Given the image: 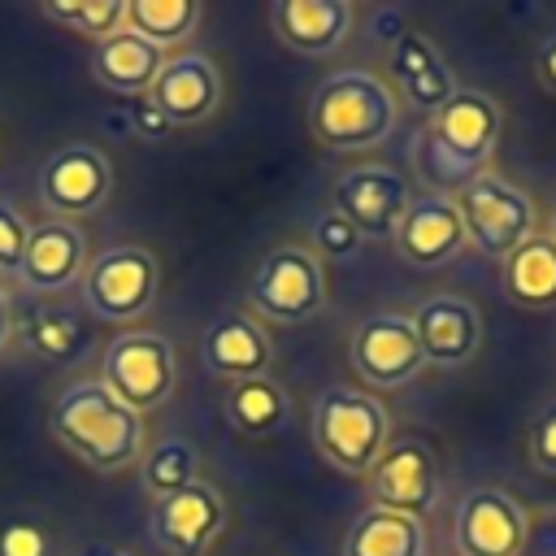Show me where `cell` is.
Wrapping results in <instances>:
<instances>
[{
  "label": "cell",
  "mask_w": 556,
  "mask_h": 556,
  "mask_svg": "<svg viewBox=\"0 0 556 556\" xmlns=\"http://www.w3.org/2000/svg\"><path fill=\"white\" fill-rule=\"evenodd\" d=\"M504 109L495 96L456 87V96L426 117V126L413 139V169L426 182V191L456 195L465 182L491 169V156L500 148Z\"/></svg>",
  "instance_id": "6da1fadb"
},
{
  "label": "cell",
  "mask_w": 556,
  "mask_h": 556,
  "mask_svg": "<svg viewBox=\"0 0 556 556\" xmlns=\"http://www.w3.org/2000/svg\"><path fill=\"white\" fill-rule=\"evenodd\" d=\"M48 426L61 447H70L83 465L100 473H122L148 452L143 417L130 413L100 378H74L70 387H61Z\"/></svg>",
  "instance_id": "7a4b0ae2"
},
{
  "label": "cell",
  "mask_w": 556,
  "mask_h": 556,
  "mask_svg": "<svg viewBox=\"0 0 556 556\" xmlns=\"http://www.w3.org/2000/svg\"><path fill=\"white\" fill-rule=\"evenodd\" d=\"M308 135L330 152H365L400 126V100L374 70H334L321 78L304 109Z\"/></svg>",
  "instance_id": "3957f363"
},
{
  "label": "cell",
  "mask_w": 556,
  "mask_h": 556,
  "mask_svg": "<svg viewBox=\"0 0 556 556\" xmlns=\"http://www.w3.org/2000/svg\"><path fill=\"white\" fill-rule=\"evenodd\" d=\"M308 439L326 465H334L339 473L365 478L374 469V460L387 452L391 413L378 395H369L361 387H326L313 400Z\"/></svg>",
  "instance_id": "277c9868"
},
{
  "label": "cell",
  "mask_w": 556,
  "mask_h": 556,
  "mask_svg": "<svg viewBox=\"0 0 556 556\" xmlns=\"http://www.w3.org/2000/svg\"><path fill=\"white\" fill-rule=\"evenodd\" d=\"M452 200L465 226V243L486 261H508L526 239L539 235V208L530 191H521L513 178L495 169L465 182Z\"/></svg>",
  "instance_id": "5b68a950"
},
{
  "label": "cell",
  "mask_w": 556,
  "mask_h": 556,
  "mask_svg": "<svg viewBox=\"0 0 556 556\" xmlns=\"http://www.w3.org/2000/svg\"><path fill=\"white\" fill-rule=\"evenodd\" d=\"M326 308V261L308 243H278L261 256L248 282V313L300 326Z\"/></svg>",
  "instance_id": "8992f818"
},
{
  "label": "cell",
  "mask_w": 556,
  "mask_h": 556,
  "mask_svg": "<svg viewBox=\"0 0 556 556\" xmlns=\"http://www.w3.org/2000/svg\"><path fill=\"white\" fill-rule=\"evenodd\" d=\"M100 382L130 408L152 413L161 408L178 387V356L165 334L156 330H126L117 334L100 356Z\"/></svg>",
  "instance_id": "52a82bcc"
},
{
  "label": "cell",
  "mask_w": 556,
  "mask_h": 556,
  "mask_svg": "<svg viewBox=\"0 0 556 556\" xmlns=\"http://www.w3.org/2000/svg\"><path fill=\"white\" fill-rule=\"evenodd\" d=\"M156 287H161V265L139 243L104 248L100 256L87 261V269L78 278L83 304L100 321H135V317H143L152 308V300H156Z\"/></svg>",
  "instance_id": "ba28073f"
},
{
  "label": "cell",
  "mask_w": 556,
  "mask_h": 556,
  "mask_svg": "<svg viewBox=\"0 0 556 556\" xmlns=\"http://www.w3.org/2000/svg\"><path fill=\"white\" fill-rule=\"evenodd\" d=\"M348 361H352V369H356L361 382L382 387V391L408 387L426 369V356H421L413 317L400 313V308L365 313L356 321L352 339H348Z\"/></svg>",
  "instance_id": "9c48e42d"
},
{
  "label": "cell",
  "mask_w": 556,
  "mask_h": 556,
  "mask_svg": "<svg viewBox=\"0 0 556 556\" xmlns=\"http://www.w3.org/2000/svg\"><path fill=\"white\" fill-rule=\"evenodd\" d=\"M530 530V513L504 486H469L452 508L456 556H517Z\"/></svg>",
  "instance_id": "30bf717a"
},
{
  "label": "cell",
  "mask_w": 556,
  "mask_h": 556,
  "mask_svg": "<svg viewBox=\"0 0 556 556\" xmlns=\"http://www.w3.org/2000/svg\"><path fill=\"white\" fill-rule=\"evenodd\" d=\"M35 195L61 222L87 217L104 208V200L113 195V161L96 143H70L43 161Z\"/></svg>",
  "instance_id": "8fae6325"
},
{
  "label": "cell",
  "mask_w": 556,
  "mask_h": 556,
  "mask_svg": "<svg viewBox=\"0 0 556 556\" xmlns=\"http://www.w3.org/2000/svg\"><path fill=\"white\" fill-rule=\"evenodd\" d=\"M226 526V504L213 482L195 478L191 486L161 495L152 504L148 534L165 556H204Z\"/></svg>",
  "instance_id": "7c38bea8"
},
{
  "label": "cell",
  "mask_w": 556,
  "mask_h": 556,
  "mask_svg": "<svg viewBox=\"0 0 556 556\" xmlns=\"http://www.w3.org/2000/svg\"><path fill=\"white\" fill-rule=\"evenodd\" d=\"M413 200V187L400 169L391 165H356L348 174H339L334 182V204L356 230L361 239H391L404 208Z\"/></svg>",
  "instance_id": "4fadbf2b"
},
{
  "label": "cell",
  "mask_w": 556,
  "mask_h": 556,
  "mask_svg": "<svg viewBox=\"0 0 556 556\" xmlns=\"http://www.w3.org/2000/svg\"><path fill=\"white\" fill-rule=\"evenodd\" d=\"M365 482H369V500L378 508L426 517L439 500V460L426 443L400 439V443H387V452L374 460Z\"/></svg>",
  "instance_id": "5bb4252c"
},
{
  "label": "cell",
  "mask_w": 556,
  "mask_h": 556,
  "mask_svg": "<svg viewBox=\"0 0 556 556\" xmlns=\"http://www.w3.org/2000/svg\"><path fill=\"white\" fill-rule=\"evenodd\" d=\"M387 87L395 91L400 104L417 113H439L456 96V78L443 61V52L430 43L421 30H395L387 48Z\"/></svg>",
  "instance_id": "9a60e30c"
},
{
  "label": "cell",
  "mask_w": 556,
  "mask_h": 556,
  "mask_svg": "<svg viewBox=\"0 0 556 556\" xmlns=\"http://www.w3.org/2000/svg\"><path fill=\"white\" fill-rule=\"evenodd\" d=\"M391 243H395L400 261H408L413 269H439V265L456 261L465 252V226H460L456 200L439 195V191L413 195Z\"/></svg>",
  "instance_id": "2e32d148"
},
{
  "label": "cell",
  "mask_w": 556,
  "mask_h": 556,
  "mask_svg": "<svg viewBox=\"0 0 556 556\" xmlns=\"http://www.w3.org/2000/svg\"><path fill=\"white\" fill-rule=\"evenodd\" d=\"M200 361L222 382H248V378H274V343L265 326L243 313H217L200 334Z\"/></svg>",
  "instance_id": "e0dca14e"
},
{
  "label": "cell",
  "mask_w": 556,
  "mask_h": 556,
  "mask_svg": "<svg viewBox=\"0 0 556 556\" xmlns=\"http://www.w3.org/2000/svg\"><path fill=\"white\" fill-rule=\"evenodd\" d=\"M408 317H413V330H417L426 365L460 369L465 361H473V352L482 343L478 304H469L465 295H426Z\"/></svg>",
  "instance_id": "ac0fdd59"
},
{
  "label": "cell",
  "mask_w": 556,
  "mask_h": 556,
  "mask_svg": "<svg viewBox=\"0 0 556 556\" xmlns=\"http://www.w3.org/2000/svg\"><path fill=\"white\" fill-rule=\"evenodd\" d=\"M217 100H222V74L213 65V56H204V52L169 56L165 70L156 74V83L148 87V104L161 109V117L169 126H195V122L213 117Z\"/></svg>",
  "instance_id": "d6986e66"
},
{
  "label": "cell",
  "mask_w": 556,
  "mask_h": 556,
  "mask_svg": "<svg viewBox=\"0 0 556 556\" xmlns=\"http://www.w3.org/2000/svg\"><path fill=\"white\" fill-rule=\"evenodd\" d=\"M87 269V235L78 222H35L30 239H26V256H22V282L39 295H56L65 287H74Z\"/></svg>",
  "instance_id": "ffe728a7"
},
{
  "label": "cell",
  "mask_w": 556,
  "mask_h": 556,
  "mask_svg": "<svg viewBox=\"0 0 556 556\" xmlns=\"http://www.w3.org/2000/svg\"><path fill=\"white\" fill-rule=\"evenodd\" d=\"M356 13L348 0H274L269 30L300 56H330L343 48Z\"/></svg>",
  "instance_id": "44dd1931"
},
{
  "label": "cell",
  "mask_w": 556,
  "mask_h": 556,
  "mask_svg": "<svg viewBox=\"0 0 556 556\" xmlns=\"http://www.w3.org/2000/svg\"><path fill=\"white\" fill-rule=\"evenodd\" d=\"M165 61H169L165 48L148 43L143 35H135L126 26L113 39H104V43L91 48V74H96V83H104L109 91H122V96H148V87L165 70Z\"/></svg>",
  "instance_id": "7402d4cb"
},
{
  "label": "cell",
  "mask_w": 556,
  "mask_h": 556,
  "mask_svg": "<svg viewBox=\"0 0 556 556\" xmlns=\"http://www.w3.org/2000/svg\"><path fill=\"white\" fill-rule=\"evenodd\" d=\"M426 552H430L426 521L378 504L361 508L343 534V556H426Z\"/></svg>",
  "instance_id": "603a6c76"
},
{
  "label": "cell",
  "mask_w": 556,
  "mask_h": 556,
  "mask_svg": "<svg viewBox=\"0 0 556 556\" xmlns=\"http://www.w3.org/2000/svg\"><path fill=\"white\" fill-rule=\"evenodd\" d=\"M504 278V300L526 308V313H552L556 308V239L552 235H534L526 239L508 261H500Z\"/></svg>",
  "instance_id": "cb8c5ba5"
},
{
  "label": "cell",
  "mask_w": 556,
  "mask_h": 556,
  "mask_svg": "<svg viewBox=\"0 0 556 556\" xmlns=\"http://www.w3.org/2000/svg\"><path fill=\"white\" fill-rule=\"evenodd\" d=\"M287 413H291V400L282 391L278 378H248V382H230L226 391V417L239 434H274L287 426Z\"/></svg>",
  "instance_id": "d4e9b609"
},
{
  "label": "cell",
  "mask_w": 556,
  "mask_h": 556,
  "mask_svg": "<svg viewBox=\"0 0 556 556\" xmlns=\"http://www.w3.org/2000/svg\"><path fill=\"white\" fill-rule=\"evenodd\" d=\"M200 26V4L195 0H126V30L143 35L156 48H174L191 39Z\"/></svg>",
  "instance_id": "484cf974"
},
{
  "label": "cell",
  "mask_w": 556,
  "mask_h": 556,
  "mask_svg": "<svg viewBox=\"0 0 556 556\" xmlns=\"http://www.w3.org/2000/svg\"><path fill=\"white\" fill-rule=\"evenodd\" d=\"M39 13L91 43L113 39L126 26V0H43Z\"/></svg>",
  "instance_id": "4316f807"
},
{
  "label": "cell",
  "mask_w": 556,
  "mask_h": 556,
  "mask_svg": "<svg viewBox=\"0 0 556 556\" xmlns=\"http://www.w3.org/2000/svg\"><path fill=\"white\" fill-rule=\"evenodd\" d=\"M195 469H200V456H195V447L187 443V439H161V443H152L148 452H143V460H139V478H143V486L161 500V495H174V491H182V486H191L195 482Z\"/></svg>",
  "instance_id": "83f0119b"
},
{
  "label": "cell",
  "mask_w": 556,
  "mask_h": 556,
  "mask_svg": "<svg viewBox=\"0 0 556 556\" xmlns=\"http://www.w3.org/2000/svg\"><path fill=\"white\" fill-rule=\"evenodd\" d=\"M22 343L43 356V361H70L74 356V343H78V326L70 313L61 308H43V313H30L26 326H22Z\"/></svg>",
  "instance_id": "f1b7e54d"
},
{
  "label": "cell",
  "mask_w": 556,
  "mask_h": 556,
  "mask_svg": "<svg viewBox=\"0 0 556 556\" xmlns=\"http://www.w3.org/2000/svg\"><path fill=\"white\" fill-rule=\"evenodd\" d=\"M321 261L330 256V261H348V256H356V248H361V230L339 213V208H326L317 222H313V243H308Z\"/></svg>",
  "instance_id": "f546056e"
},
{
  "label": "cell",
  "mask_w": 556,
  "mask_h": 556,
  "mask_svg": "<svg viewBox=\"0 0 556 556\" xmlns=\"http://www.w3.org/2000/svg\"><path fill=\"white\" fill-rule=\"evenodd\" d=\"M26 239H30V222L0 200V274L17 278L22 274V256H26Z\"/></svg>",
  "instance_id": "4dcf8cb0"
},
{
  "label": "cell",
  "mask_w": 556,
  "mask_h": 556,
  "mask_svg": "<svg viewBox=\"0 0 556 556\" xmlns=\"http://www.w3.org/2000/svg\"><path fill=\"white\" fill-rule=\"evenodd\" d=\"M526 447H530V465L543 473H556V395L534 413L530 430H526Z\"/></svg>",
  "instance_id": "1f68e13d"
},
{
  "label": "cell",
  "mask_w": 556,
  "mask_h": 556,
  "mask_svg": "<svg viewBox=\"0 0 556 556\" xmlns=\"http://www.w3.org/2000/svg\"><path fill=\"white\" fill-rule=\"evenodd\" d=\"M0 556H48V534L35 521H9L0 530Z\"/></svg>",
  "instance_id": "d6a6232c"
},
{
  "label": "cell",
  "mask_w": 556,
  "mask_h": 556,
  "mask_svg": "<svg viewBox=\"0 0 556 556\" xmlns=\"http://www.w3.org/2000/svg\"><path fill=\"white\" fill-rule=\"evenodd\" d=\"M517 556H556V508L530 513V530Z\"/></svg>",
  "instance_id": "836d02e7"
},
{
  "label": "cell",
  "mask_w": 556,
  "mask_h": 556,
  "mask_svg": "<svg viewBox=\"0 0 556 556\" xmlns=\"http://www.w3.org/2000/svg\"><path fill=\"white\" fill-rule=\"evenodd\" d=\"M135 126H139V135H143V139H152V143H156V139H165V135L174 130V126L161 117V109H152V104H148V96H139V104H135Z\"/></svg>",
  "instance_id": "e575fe53"
},
{
  "label": "cell",
  "mask_w": 556,
  "mask_h": 556,
  "mask_svg": "<svg viewBox=\"0 0 556 556\" xmlns=\"http://www.w3.org/2000/svg\"><path fill=\"white\" fill-rule=\"evenodd\" d=\"M534 78H539L547 91H556V26L543 35V43H539V52H534Z\"/></svg>",
  "instance_id": "d590c367"
},
{
  "label": "cell",
  "mask_w": 556,
  "mask_h": 556,
  "mask_svg": "<svg viewBox=\"0 0 556 556\" xmlns=\"http://www.w3.org/2000/svg\"><path fill=\"white\" fill-rule=\"evenodd\" d=\"M9 339H13V304H9V295L0 291V352H4Z\"/></svg>",
  "instance_id": "8d00e7d4"
},
{
  "label": "cell",
  "mask_w": 556,
  "mask_h": 556,
  "mask_svg": "<svg viewBox=\"0 0 556 556\" xmlns=\"http://www.w3.org/2000/svg\"><path fill=\"white\" fill-rule=\"evenodd\" d=\"M78 556H130L126 547H109V543H96V547H87V552H78Z\"/></svg>",
  "instance_id": "74e56055"
},
{
  "label": "cell",
  "mask_w": 556,
  "mask_h": 556,
  "mask_svg": "<svg viewBox=\"0 0 556 556\" xmlns=\"http://www.w3.org/2000/svg\"><path fill=\"white\" fill-rule=\"evenodd\" d=\"M547 235L556 239V200H552V213H547Z\"/></svg>",
  "instance_id": "f35d334b"
}]
</instances>
